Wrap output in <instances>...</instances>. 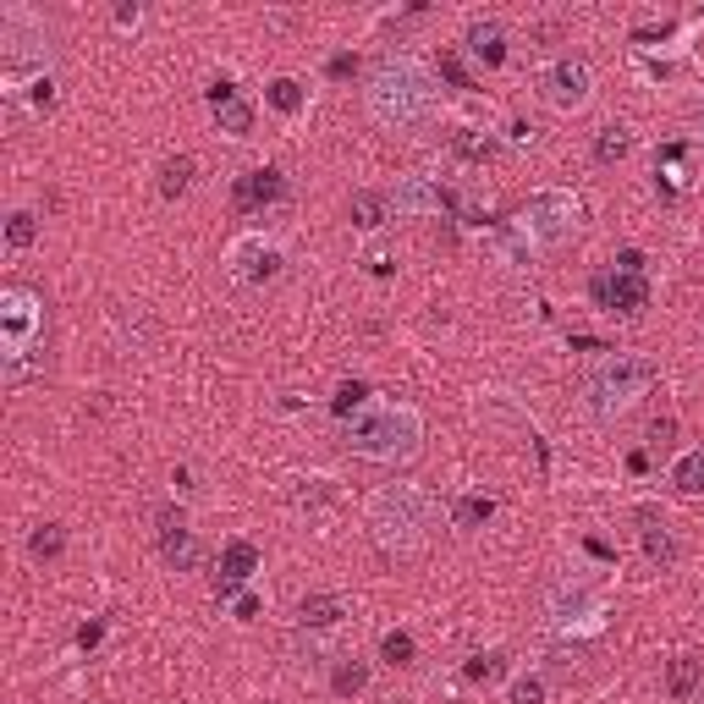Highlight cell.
I'll list each match as a JSON object with an SVG mask.
<instances>
[{"label": "cell", "mask_w": 704, "mask_h": 704, "mask_svg": "<svg viewBox=\"0 0 704 704\" xmlns=\"http://www.w3.org/2000/svg\"><path fill=\"white\" fill-rule=\"evenodd\" d=\"M204 99H209V110H215V127L220 132H231V138H248V132H253V105L237 94V83H231V77H215V83L204 88Z\"/></svg>", "instance_id": "9a60e30c"}, {"label": "cell", "mask_w": 704, "mask_h": 704, "mask_svg": "<svg viewBox=\"0 0 704 704\" xmlns=\"http://www.w3.org/2000/svg\"><path fill=\"white\" fill-rule=\"evenodd\" d=\"M468 50L479 55L484 66H501V61H506V28H501L495 17L468 22Z\"/></svg>", "instance_id": "44dd1931"}, {"label": "cell", "mask_w": 704, "mask_h": 704, "mask_svg": "<svg viewBox=\"0 0 704 704\" xmlns=\"http://www.w3.org/2000/svg\"><path fill=\"white\" fill-rule=\"evenodd\" d=\"M589 297H594V308H605V314H644L649 308V281L644 275H627V270H600V275H589Z\"/></svg>", "instance_id": "9c48e42d"}, {"label": "cell", "mask_w": 704, "mask_h": 704, "mask_svg": "<svg viewBox=\"0 0 704 704\" xmlns=\"http://www.w3.org/2000/svg\"><path fill=\"white\" fill-rule=\"evenodd\" d=\"M292 501L297 506H325V501H336V484H330V479H297Z\"/></svg>", "instance_id": "836d02e7"}, {"label": "cell", "mask_w": 704, "mask_h": 704, "mask_svg": "<svg viewBox=\"0 0 704 704\" xmlns=\"http://www.w3.org/2000/svg\"><path fill=\"white\" fill-rule=\"evenodd\" d=\"M253 616H259V594H242V600H237V622H253Z\"/></svg>", "instance_id": "7bdbcfd3"}, {"label": "cell", "mask_w": 704, "mask_h": 704, "mask_svg": "<svg viewBox=\"0 0 704 704\" xmlns=\"http://www.w3.org/2000/svg\"><path fill=\"white\" fill-rule=\"evenodd\" d=\"M385 220H391V193H380V187H358V193H352V226H358V231H380Z\"/></svg>", "instance_id": "7402d4cb"}, {"label": "cell", "mask_w": 704, "mask_h": 704, "mask_svg": "<svg viewBox=\"0 0 704 704\" xmlns=\"http://www.w3.org/2000/svg\"><path fill=\"white\" fill-rule=\"evenodd\" d=\"M457 204H462V193H451V187H440V182H429V176H402L396 182V193H391V209L396 215H413V220H424V215H440V209H451L457 215Z\"/></svg>", "instance_id": "30bf717a"}, {"label": "cell", "mask_w": 704, "mask_h": 704, "mask_svg": "<svg viewBox=\"0 0 704 704\" xmlns=\"http://www.w3.org/2000/svg\"><path fill=\"white\" fill-rule=\"evenodd\" d=\"M699 682H704V660L699 655H677L666 666V693H671V699H693Z\"/></svg>", "instance_id": "603a6c76"}, {"label": "cell", "mask_w": 704, "mask_h": 704, "mask_svg": "<svg viewBox=\"0 0 704 704\" xmlns=\"http://www.w3.org/2000/svg\"><path fill=\"white\" fill-rule=\"evenodd\" d=\"M44 66H50V33H44V22L28 6H11L0 17V77L6 83H39V77H50Z\"/></svg>", "instance_id": "52a82bcc"}, {"label": "cell", "mask_w": 704, "mask_h": 704, "mask_svg": "<svg viewBox=\"0 0 704 704\" xmlns=\"http://www.w3.org/2000/svg\"><path fill=\"white\" fill-rule=\"evenodd\" d=\"M347 451L369 462H413L424 451V418L407 402H374L347 418Z\"/></svg>", "instance_id": "277c9868"}, {"label": "cell", "mask_w": 704, "mask_h": 704, "mask_svg": "<svg viewBox=\"0 0 704 704\" xmlns=\"http://www.w3.org/2000/svg\"><path fill=\"white\" fill-rule=\"evenodd\" d=\"M627 149H633L627 127H600V132H594V165H616V160H627Z\"/></svg>", "instance_id": "484cf974"}, {"label": "cell", "mask_w": 704, "mask_h": 704, "mask_svg": "<svg viewBox=\"0 0 704 704\" xmlns=\"http://www.w3.org/2000/svg\"><path fill=\"white\" fill-rule=\"evenodd\" d=\"M369 407V380H341L336 396H330V413L336 418H358Z\"/></svg>", "instance_id": "d4e9b609"}, {"label": "cell", "mask_w": 704, "mask_h": 704, "mask_svg": "<svg viewBox=\"0 0 704 704\" xmlns=\"http://www.w3.org/2000/svg\"><path fill=\"white\" fill-rule=\"evenodd\" d=\"M501 671H506V666H501V655L490 649V655H473L468 666H462V677H468V682H495Z\"/></svg>", "instance_id": "e575fe53"}, {"label": "cell", "mask_w": 704, "mask_h": 704, "mask_svg": "<svg viewBox=\"0 0 704 704\" xmlns=\"http://www.w3.org/2000/svg\"><path fill=\"white\" fill-rule=\"evenodd\" d=\"M226 264H231V275H237V281L264 286V281H275V275H281V248H275V242H264V237H237L226 248Z\"/></svg>", "instance_id": "7c38bea8"}, {"label": "cell", "mask_w": 704, "mask_h": 704, "mask_svg": "<svg viewBox=\"0 0 704 704\" xmlns=\"http://www.w3.org/2000/svg\"><path fill=\"white\" fill-rule=\"evenodd\" d=\"M99 638H105V622H83V627H77V649H94Z\"/></svg>", "instance_id": "60d3db41"}, {"label": "cell", "mask_w": 704, "mask_h": 704, "mask_svg": "<svg viewBox=\"0 0 704 704\" xmlns=\"http://www.w3.org/2000/svg\"><path fill=\"white\" fill-rule=\"evenodd\" d=\"M539 88H545V99L556 110H578L583 99H589V61H578V55H556V61L539 72Z\"/></svg>", "instance_id": "8fae6325"}, {"label": "cell", "mask_w": 704, "mask_h": 704, "mask_svg": "<svg viewBox=\"0 0 704 704\" xmlns=\"http://www.w3.org/2000/svg\"><path fill=\"white\" fill-rule=\"evenodd\" d=\"M671 484H677L682 495H704V451H688V457L671 468Z\"/></svg>", "instance_id": "f546056e"}, {"label": "cell", "mask_w": 704, "mask_h": 704, "mask_svg": "<svg viewBox=\"0 0 704 704\" xmlns=\"http://www.w3.org/2000/svg\"><path fill=\"white\" fill-rule=\"evenodd\" d=\"M61 550H66V528H61V523H39V528L28 534V556H33V561H55Z\"/></svg>", "instance_id": "4316f807"}, {"label": "cell", "mask_w": 704, "mask_h": 704, "mask_svg": "<svg viewBox=\"0 0 704 704\" xmlns=\"http://www.w3.org/2000/svg\"><path fill=\"white\" fill-rule=\"evenodd\" d=\"M699 138H704V105H699Z\"/></svg>", "instance_id": "bcb514c9"}, {"label": "cell", "mask_w": 704, "mask_h": 704, "mask_svg": "<svg viewBox=\"0 0 704 704\" xmlns=\"http://www.w3.org/2000/svg\"><path fill=\"white\" fill-rule=\"evenodd\" d=\"M677 33V22H660V28H633V44H660Z\"/></svg>", "instance_id": "74e56055"}, {"label": "cell", "mask_w": 704, "mask_h": 704, "mask_svg": "<svg viewBox=\"0 0 704 704\" xmlns=\"http://www.w3.org/2000/svg\"><path fill=\"white\" fill-rule=\"evenodd\" d=\"M363 105H369V116L391 132L418 127V121L435 116V72H429L424 61H413V55H385L369 72Z\"/></svg>", "instance_id": "7a4b0ae2"}, {"label": "cell", "mask_w": 704, "mask_h": 704, "mask_svg": "<svg viewBox=\"0 0 704 704\" xmlns=\"http://www.w3.org/2000/svg\"><path fill=\"white\" fill-rule=\"evenodd\" d=\"M193 171H198L193 154H171V160L160 165V193H165V198H182L187 187H193Z\"/></svg>", "instance_id": "cb8c5ba5"}, {"label": "cell", "mask_w": 704, "mask_h": 704, "mask_svg": "<svg viewBox=\"0 0 704 704\" xmlns=\"http://www.w3.org/2000/svg\"><path fill=\"white\" fill-rule=\"evenodd\" d=\"M671 435H677V418H655L649 424V446H671Z\"/></svg>", "instance_id": "f35d334b"}, {"label": "cell", "mask_w": 704, "mask_h": 704, "mask_svg": "<svg viewBox=\"0 0 704 704\" xmlns=\"http://www.w3.org/2000/svg\"><path fill=\"white\" fill-rule=\"evenodd\" d=\"M534 132H539L534 121H512V138H517V143H534Z\"/></svg>", "instance_id": "ee69618b"}, {"label": "cell", "mask_w": 704, "mask_h": 704, "mask_svg": "<svg viewBox=\"0 0 704 704\" xmlns=\"http://www.w3.org/2000/svg\"><path fill=\"white\" fill-rule=\"evenodd\" d=\"M545 616H550L556 633H600L605 605H600V594H594L589 583H561V589H550Z\"/></svg>", "instance_id": "ba28073f"}, {"label": "cell", "mask_w": 704, "mask_h": 704, "mask_svg": "<svg viewBox=\"0 0 704 704\" xmlns=\"http://www.w3.org/2000/svg\"><path fill=\"white\" fill-rule=\"evenodd\" d=\"M638 539H644V556L655 561V567H671V561H677V534L666 528V517H660L655 506H638Z\"/></svg>", "instance_id": "ac0fdd59"}, {"label": "cell", "mask_w": 704, "mask_h": 704, "mask_svg": "<svg viewBox=\"0 0 704 704\" xmlns=\"http://www.w3.org/2000/svg\"><path fill=\"white\" fill-rule=\"evenodd\" d=\"M6 242L11 248H33V242H39V215H33V209H17V215L6 220Z\"/></svg>", "instance_id": "d6a6232c"}, {"label": "cell", "mask_w": 704, "mask_h": 704, "mask_svg": "<svg viewBox=\"0 0 704 704\" xmlns=\"http://www.w3.org/2000/svg\"><path fill=\"white\" fill-rule=\"evenodd\" d=\"M660 369L649 358H633V352H611L605 363H594L583 374V402H589L594 418H622L655 391Z\"/></svg>", "instance_id": "5b68a950"}, {"label": "cell", "mask_w": 704, "mask_h": 704, "mask_svg": "<svg viewBox=\"0 0 704 704\" xmlns=\"http://www.w3.org/2000/svg\"><path fill=\"white\" fill-rule=\"evenodd\" d=\"M578 226H583V198L567 193V187H545V193L523 198V209H517V220H512V237L534 253V248H561V242H572Z\"/></svg>", "instance_id": "8992f818"}, {"label": "cell", "mask_w": 704, "mask_h": 704, "mask_svg": "<svg viewBox=\"0 0 704 704\" xmlns=\"http://www.w3.org/2000/svg\"><path fill=\"white\" fill-rule=\"evenodd\" d=\"M545 677H539V671H528V677H517L512 682V704H545Z\"/></svg>", "instance_id": "d590c367"}, {"label": "cell", "mask_w": 704, "mask_h": 704, "mask_svg": "<svg viewBox=\"0 0 704 704\" xmlns=\"http://www.w3.org/2000/svg\"><path fill=\"white\" fill-rule=\"evenodd\" d=\"M325 72H330V77H352V72H358V55H330Z\"/></svg>", "instance_id": "b9f144b4"}, {"label": "cell", "mask_w": 704, "mask_h": 704, "mask_svg": "<svg viewBox=\"0 0 704 704\" xmlns=\"http://www.w3.org/2000/svg\"><path fill=\"white\" fill-rule=\"evenodd\" d=\"M490 517H495V501H490V495H462V501L451 506V523H457V528H484Z\"/></svg>", "instance_id": "83f0119b"}, {"label": "cell", "mask_w": 704, "mask_h": 704, "mask_svg": "<svg viewBox=\"0 0 704 704\" xmlns=\"http://www.w3.org/2000/svg\"><path fill=\"white\" fill-rule=\"evenodd\" d=\"M138 17H143V6H116V22H121V28H132Z\"/></svg>", "instance_id": "f6af8a7d"}, {"label": "cell", "mask_w": 704, "mask_h": 704, "mask_svg": "<svg viewBox=\"0 0 704 704\" xmlns=\"http://www.w3.org/2000/svg\"><path fill=\"white\" fill-rule=\"evenodd\" d=\"M435 495L418 490V484H385L369 501V539L385 550V556H418L435 534Z\"/></svg>", "instance_id": "3957f363"}, {"label": "cell", "mask_w": 704, "mask_h": 704, "mask_svg": "<svg viewBox=\"0 0 704 704\" xmlns=\"http://www.w3.org/2000/svg\"><path fill=\"white\" fill-rule=\"evenodd\" d=\"M380 655H385V666H413V655H418L413 633H402V627H391V633L380 638Z\"/></svg>", "instance_id": "1f68e13d"}, {"label": "cell", "mask_w": 704, "mask_h": 704, "mask_svg": "<svg viewBox=\"0 0 704 704\" xmlns=\"http://www.w3.org/2000/svg\"><path fill=\"white\" fill-rule=\"evenodd\" d=\"M616 270H627V275H644V253H638V248H622V253H616Z\"/></svg>", "instance_id": "ab89813d"}, {"label": "cell", "mask_w": 704, "mask_h": 704, "mask_svg": "<svg viewBox=\"0 0 704 704\" xmlns=\"http://www.w3.org/2000/svg\"><path fill=\"white\" fill-rule=\"evenodd\" d=\"M264 99H270L281 116H297V110H303V83H297V77H275V83L264 88Z\"/></svg>", "instance_id": "4dcf8cb0"}, {"label": "cell", "mask_w": 704, "mask_h": 704, "mask_svg": "<svg viewBox=\"0 0 704 704\" xmlns=\"http://www.w3.org/2000/svg\"><path fill=\"white\" fill-rule=\"evenodd\" d=\"M699 17H704V11H699Z\"/></svg>", "instance_id": "7dc6e473"}, {"label": "cell", "mask_w": 704, "mask_h": 704, "mask_svg": "<svg viewBox=\"0 0 704 704\" xmlns=\"http://www.w3.org/2000/svg\"><path fill=\"white\" fill-rule=\"evenodd\" d=\"M440 77H446L451 88H473V77H468V66L457 61L451 50H440Z\"/></svg>", "instance_id": "8d00e7d4"}, {"label": "cell", "mask_w": 704, "mask_h": 704, "mask_svg": "<svg viewBox=\"0 0 704 704\" xmlns=\"http://www.w3.org/2000/svg\"><path fill=\"white\" fill-rule=\"evenodd\" d=\"M160 556H165V567L171 572H193L198 567V539H193V528H187V517H182V506H165L160 512Z\"/></svg>", "instance_id": "5bb4252c"}, {"label": "cell", "mask_w": 704, "mask_h": 704, "mask_svg": "<svg viewBox=\"0 0 704 704\" xmlns=\"http://www.w3.org/2000/svg\"><path fill=\"white\" fill-rule=\"evenodd\" d=\"M330 688H336L341 699L363 693V688H369V666H363V660H336V671H330Z\"/></svg>", "instance_id": "f1b7e54d"}, {"label": "cell", "mask_w": 704, "mask_h": 704, "mask_svg": "<svg viewBox=\"0 0 704 704\" xmlns=\"http://www.w3.org/2000/svg\"><path fill=\"white\" fill-rule=\"evenodd\" d=\"M44 347H50V314L33 286H6L0 292V385H28L44 374Z\"/></svg>", "instance_id": "6da1fadb"}, {"label": "cell", "mask_w": 704, "mask_h": 704, "mask_svg": "<svg viewBox=\"0 0 704 704\" xmlns=\"http://www.w3.org/2000/svg\"><path fill=\"white\" fill-rule=\"evenodd\" d=\"M281 198H286V176L275 165H253V171H242L231 182V209L237 215H259V209L281 204Z\"/></svg>", "instance_id": "4fadbf2b"}, {"label": "cell", "mask_w": 704, "mask_h": 704, "mask_svg": "<svg viewBox=\"0 0 704 704\" xmlns=\"http://www.w3.org/2000/svg\"><path fill=\"white\" fill-rule=\"evenodd\" d=\"M341 616H347V600H341V594H325V589H314V594H303V600H297V627H336Z\"/></svg>", "instance_id": "ffe728a7"}, {"label": "cell", "mask_w": 704, "mask_h": 704, "mask_svg": "<svg viewBox=\"0 0 704 704\" xmlns=\"http://www.w3.org/2000/svg\"><path fill=\"white\" fill-rule=\"evenodd\" d=\"M253 572H259V545H253V539H226V550H220V572H215V600H231Z\"/></svg>", "instance_id": "2e32d148"}, {"label": "cell", "mask_w": 704, "mask_h": 704, "mask_svg": "<svg viewBox=\"0 0 704 704\" xmlns=\"http://www.w3.org/2000/svg\"><path fill=\"white\" fill-rule=\"evenodd\" d=\"M446 149L457 154L462 165H490L495 154H501V143H495V132H484V127H468V121H457V127H446Z\"/></svg>", "instance_id": "e0dca14e"}, {"label": "cell", "mask_w": 704, "mask_h": 704, "mask_svg": "<svg viewBox=\"0 0 704 704\" xmlns=\"http://www.w3.org/2000/svg\"><path fill=\"white\" fill-rule=\"evenodd\" d=\"M688 154H693L688 143H666V149L655 154V193L660 198H677L682 187L693 182V176H688Z\"/></svg>", "instance_id": "d6986e66"}]
</instances>
